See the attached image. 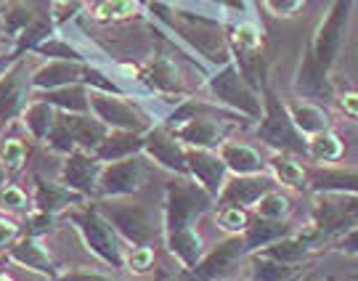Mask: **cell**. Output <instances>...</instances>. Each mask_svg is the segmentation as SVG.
Masks as SVG:
<instances>
[{"mask_svg":"<svg viewBox=\"0 0 358 281\" xmlns=\"http://www.w3.org/2000/svg\"><path fill=\"white\" fill-rule=\"evenodd\" d=\"M136 80L141 82V88L146 93L162 96V99H183V80H180L178 66L165 53H154L138 69Z\"/></svg>","mask_w":358,"mask_h":281,"instance_id":"obj_15","label":"cell"},{"mask_svg":"<svg viewBox=\"0 0 358 281\" xmlns=\"http://www.w3.org/2000/svg\"><path fill=\"white\" fill-rule=\"evenodd\" d=\"M56 117H59V109L48 103L45 99H32V101L24 106V112H22V122H24V128L29 130V136L40 143H45L48 138V133L51 128L56 125Z\"/></svg>","mask_w":358,"mask_h":281,"instance_id":"obj_31","label":"cell"},{"mask_svg":"<svg viewBox=\"0 0 358 281\" xmlns=\"http://www.w3.org/2000/svg\"><path fill=\"white\" fill-rule=\"evenodd\" d=\"M334 252H340V255H348V257H358V226L353 229H348L345 233H340L332 244Z\"/></svg>","mask_w":358,"mask_h":281,"instance_id":"obj_42","label":"cell"},{"mask_svg":"<svg viewBox=\"0 0 358 281\" xmlns=\"http://www.w3.org/2000/svg\"><path fill=\"white\" fill-rule=\"evenodd\" d=\"M27 157H29V149H27V143L22 138L0 140V162H3L8 175L19 173V170L27 165Z\"/></svg>","mask_w":358,"mask_h":281,"instance_id":"obj_37","label":"cell"},{"mask_svg":"<svg viewBox=\"0 0 358 281\" xmlns=\"http://www.w3.org/2000/svg\"><path fill=\"white\" fill-rule=\"evenodd\" d=\"M247 244H244L242 233H231L229 239L215 244L210 252L202 255V260L189 271L194 279H231L236 273H244V263H247Z\"/></svg>","mask_w":358,"mask_h":281,"instance_id":"obj_10","label":"cell"},{"mask_svg":"<svg viewBox=\"0 0 358 281\" xmlns=\"http://www.w3.org/2000/svg\"><path fill=\"white\" fill-rule=\"evenodd\" d=\"M19 239V223H13L11 217H0V250L6 252V247Z\"/></svg>","mask_w":358,"mask_h":281,"instance_id":"obj_43","label":"cell"},{"mask_svg":"<svg viewBox=\"0 0 358 281\" xmlns=\"http://www.w3.org/2000/svg\"><path fill=\"white\" fill-rule=\"evenodd\" d=\"M294 226L289 220H273V217H263V215H255L250 220V226L244 229V244H247V250L250 252H257V250H263V247H268L273 244L276 239H282L287 233H292Z\"/></svg>","mask_w":358,"mask_h":281,"instance_id":"obj_24","label":"cell"},{"mask_svg":"<svg viewBox=\"0 0 358 281\" xmlns=\"http://www.w3.org/2000/svg\"><path fill=\"white\" fill-rule=\"evenodd\" d=\"M186 162H189V175L213 196L220 194L223 183L231 175L217 149H189L186 146Z\"/></svg>","mask_w":358,"mask_h":281,"instance_id":"obj_16","label":"cell"},{"mask_svg":"<svg viewBox=\"0 0 358 281\" xmlns=\"http://www.w3.org/2000/svg\"><path fill=\"white\" fill-rule=\"evenodd\" d=\"M40 99L53 103L59 112H90V88L85 82H69L62 88L40 90Z\"/></svg>","mask_w":358,"mask_h":281,"instance_id":"obj_28","label":"cell"},{"mask_svg":"<svg viewBox=\"0 0 358 281\" xmlns=\"http://www.w3.org/2000/svg\"><path fill=\"white\" fill-rule=\"evenodd\" d=\"M69 117V125H72V133H75V143L77 149H85V152H96L101 146V140L106 138L109 128L103 125L99 117L93 112H66Z\"/></svg>","mask_w":358,"mask_h":281,"instance_id":"obj_30","label":"cell"},{"mask_svg":"<svg viewBox=\"0 0 358 281\" xmlns=\"http://www.w3.org/2000/svg\"><path fill=\"white\" fill-rule=\"evenodd\" d=\"M306 157L316 165H334V162H340L345 157V143L332 128L321 130L316 136H308Z\"/></svg>","mask_w":358,"mask_h":281,"instance_id":"obj_32","label":"cell"},{"mask_svg":"<svg viewBox=\"0 0 358 281\" xmlns=\"http://www.w3.org/2000/svg\"><path fill=\"white\" fill-rule=\"evenodd\" d=\"M0 279H6V276H3V268H0Z\"/></svg>","mask_w":358,"mask_h":281,"instance_id":"obj_50","label":"cell"},{"mask_svg":"<svg viewBox=\"0 0 358 281\" xmlns=\"http://www.w3.org/2000/svg\"><path fill=\"white\" fill-rule=\"evenodd\" d=\"M0 128H3V125H0ZM6 175H8V173H6V167H3V162H0V186L6 183Z\"/></svg>","mask_w":358,"mask_h":281,"instance_id":"obj_47","label":"cell"},{"mask_svg":"<svg viewBox=\"0 0 358 281\" xmlns=\"http://www.w3.org/2000/svg\"><path fill=\"white\" fill-rule=\"evenodd\" d=\"M244 276L255 281H292L303 276V266H287L263 252H250L244 263Z\"/></svg>","mask_w":358,"mask_h":281,"instance_id":"obj_23","label":"cell"},{"mask_svg":"<svg viewBox=\"0 0 358 281\" xmlns=\"http://www.w3.org/2000/svg\"><path fill=\"white\" fill-rule=\"evenodd\" d=\"M154 263H157L154 247H130V252H125V268L130 273H149Z\"/></svg>","mask_w":358,"mask_h":281,"instance_id":"obj_39","label":"cell"},{"mask_svg":"<svg viewBox=\"0 0 358 281\" xmlns=\"http://www.w3.org/2000/svg\"><path fill=\"white\" fill-rule=\"evenodd\" d=\"M308 192H348L358 194V167H334L316 165L308 170Z\"/></svg>","mask_w":358,"mask_h":281,"instance_id":"obj_20","label":"cell"},{"mask_svg":"<svg viewBox=\"0 0 358 281\" xmlns=\"http://www.w3.org/2000/svg\"><path fill=\"white\" fill-rule=\"evenodd\" d=\"M257 252L273 257V260H279V263H287V266H306L308 260L316 255L319 250H316L313 244H308L297 231H292V233H287V236H282V239H276L273 244L263 247V250H257Z\"/></svg>","mask_w":358,"mask_h":281,"instance_id":"obj_25","label":"cell"},{"mask_svg":"<svg viewBox=\"0 0 358 281\" xmlns=\"http://www.w3.org/2000/svg\"><path fill=\"white\" fill-rule=\"evenodd\" d=\"M45 143H48V149L56 154H69L77 149L75 143V133H72V125H69V117H66V112H59V117H56V125L51 128V133H48V138H45Z\"/></svg>","mask_w":358,"mask_h":281,"instance_id":"obj_35","label":"cell"},{"mask_svg":"<svg viewBox=\"0 0 358 281\" xmlns=\"http://www.w3.org/2000/svg\"><path fill=\"white\" fill-rule=\"evenodd\" d=\"M205 90L210 96V101L242 115L244 120L257 122L263 117V96H260V90L242 75V69L236 66L234 59L229 64L217 66V72L207 77Z\"/></svg>","mask_w":358,"mask_h":281,"instance_id":"obj_5","label":"cell"},{"mask_svg":"<svg viewBox=\"0 0 358 281\" xmlns=\"http://www.w3.org/2000/svg\"><path fill=\"white\" fill-rule=\"evenodd\" d=\"M266 11L273 16H282V19H292L297 16V11L306 6V0H263Z\"/></svg>","mask_w":358,"mask_h":281,"instance_id":"obj_41","label":"cell"},{"mask_svg":"<svg viewBox=\"0 0 358 281\" xmlns=\"http://www.w3.org/2000/svg\"><path fill=\"white\" fill-rule=\"evenodd\" d=\"M101 165L103 162L93 152L75 149V152L64 154L59 180H62L64 186H69L72 192L83 194L85 199H96V196H99V175H101Z\"/></svg>","mask_w":358,"mask_h":281,"instance_id":"obj_13","label":"cell"},{"mask_svg":"<svg viewBox=\"0 0 358 281\" xmlns=\"http://www.w3.org/2000/svg\"><path fill=\"white\" fill-rule=\"evenodd\" d=\"M90 112L109 130H136L146 133L154 125V117L141 103H133L125 93H106L90 88Z\"/></svg>","mask_w":358,"mask_h":281,"instance_id":"obj_8","label":"cell"},{"mask_svg":"<svg viewBox=\"0 0 358 281\" xmlns=\"http://www.w3.org/2000/svg\"><path fill=\"white\" fill-rule=\"evenodd\" d=\"M289 115H292L294 125L303 130L306 136H316L321 130L332 128V115L321 106V103L310 101V99H294L287 103Z\"/></svg>","mask_w":358,"mask_h":281,"instance_id":"obj_27","label":"cell"},{"mask_svg":"<svg viewBox=\"0 0 358 281\" xmlns=\"http://www.w3.org/2000/svg\"><path fill=\"white\" fill-rule=\"evenodd\" d=\"M32 53H38V56H45V59H69V62H90V56L80 45L75 43H69L66 38L62 35H56L53 32L51 38H45L40 43L38 48Z\"/></svg>","mask_w":358,"mask_h":281,"instance_id":"obj_33","label":"cell"},{"mask_svg":"<svg viewBox=\"0 0 358 281\" xmlns=\"http://www.w3.org/2000/svg\"><path fill=\"white\" fill-rule=\"evenodd\" d=\"M143 140H146V136L136 133V130H109L106 138L101 140V146L93 154L101 162H115V159H125V157H133V154H141Z\"/></svg>","mask_w":358,"mask_h":281,"instance_id":"obj_26","label":"cell"},{"mask_svg":"<svg viewBox=\"0 0 358 281\" xmlns=\"http://www.w3.org/2000/svg\"><path fill=\"white\" fill-rule=\"evenodd\" d=\"M250 210L247 207H236V205H223L217 207L215 212V223L217 229H223L226 233H244V229L250 226Z\"/></svg>","mask_w":358,"mask_h":281,"instance_id":"obj_36","label":"cell"},{"mask_svg":"<svg viewBox=\"0 0 358 281\" xmlns=\"http://www.w3.org/2000/svg\"><path fill=\"white\" fill-rule=\"evenodd\" d=\"M279 183H276V178L271 175L268 170L266 173H252V175H234L231 173L229 180L223 183L220 194L215 196V207L236 205L247 207V210H255V205L263 199V194H268Z\"/></svg>","mask_w":358,"mask_h":281,"instance_id":"obj_14","label":"cell"},{"mask_svg":"<svg viewBox=\"0 0 358 281\" xmlns=\"http://www.w3.org/2000/svg\"><path fill=\"white\" fill-rule=\"evenodd\" d=\"M6 255H8L11 263H16V266H22V268H27V271H35V273L48 276V279H62L59 266L53 263V257L48 255V250L43 247L40 236L27 233L22 239H16L13 244L6 247Z\"/></svg>","mask_w":358,"mask_h":281,"instance_id":"obj_17","label":"cell"},{"mask_svg":"<svg viewBox=\"0 0 358 281\" xmlns=\"http://www.w3.org/2000/svg\"><path fill=\"white\" fill-rule=\"evenodd\" d=\"M215 205V196L205 192L192 175H178L165 183V202H162V239L167 252L178 260L180 268L192 271L202 255L205 244L196 233V220Z\"/></svg>","mask_w":358,"mask_h":281,"instance_id":"obj_2","label":"cell"},{"mask_svg":"<svg viewBox=\"0 0 358 281\" xmlns=\"http://www.w3.org/2000/svg\"><path fill=\"white\" fill-rule=\"evenodd\" d=\"M146 175H149V157L143 152L125 159H115V162H103L96 199H122L141 192Z\"/></svg>","mask_w":358,"mask_h":281,"instance_id":"obj_9","label":"cell"},{"mask_svg":"<svg viewBox=\"0 0 358 281\" xmlns=\"http://www.w3.org/2000/svg\"><path fill=\"white\" fill-rule=\"evenodd\" d=\"M101 212L117 229L120 239L130 247H154V242L162 236V223H157L149 207L143 205H122L117 199H96Z\"/></svg>","mask_w":358,"mask_h":281,"instance_id":"obj_7","label":"cell"},{"mask_svg":"<svg viewBox=\"0 0 358 281\" xmlns=\"http://www.w3.org/2000/svg\"><path fill=\"white\" fill-rule=\"evenodd\" d=\"M353 3L356 0H332L319 19V24L313 27L292 82V88L300 96L306 99L332 96V69L340 62V53L345 45Z\"/></svg>","mask_w":358,"mask_h":281,"instance_id":"obj_1","label":"cell"},{"mask_svg":"<svg viewBox=\"0 0 358 281\" xmlns=\"http://www.w3.org/2000/svg\"><path fill=\"white\" fill-rule=\"evenodd\" d=\"M263 96V117L257 120L255 136L273 152H287L294 157H306L308 152V136L294 125L292 115L287 103L266 85L260 90Z\"/></svg>","mask_w":358,"mask_h":281,"instance_id":"obj_6","label":"cell"},{"mask_svg":"<svg viewBox=\"0 0 358 281\" xmlns=\"http://www.w3.org/2000/svg\"><path fill=\"white\" fill-rule=\"evenodd\" d=\"M3 45H6L8 51H11V48H13V45H11V40H8V35H6V27H3V16H0V48H3Z\"/></svg>","mask_w":358,"mask_h":281,"instance_id":"obj_46","label":"cell"},{"mask_svg":"<svg viewBox=\"0 0 358 281\" xmlns=\"http://www.w3.org/2000/svg\"><path fill=\"white\" fill-rule=\"evenodd\" d=\"M217 154L223 157V162L234 175H252V173H266L268 170V159H263L257 149L242 140H223L217 146Z\"/></svg>","mask_w":358,"mask_h":281,"instance_id":"obj_22","label":"cell"},{"mask_svg":"<svg viewBox=\"0 0 358 281\" xmlns=\"http://www.w3.org/2000/svg\"><path fill=\"white\" fill-rule=\"evenodd\" d=\"M255 215L273 217V220H289V215H292V202H289V196L279 192V186H276V189H271L268 194H263V199L255 205Z\"/></svg>","mask_w":358,"mask_h":281,"instance_id":"obj_34","label":"cell"},{"mask_svg":"<svg viewBox=\"0 0 358 281\" xmlns=\"http://www.w3.org/2000/svg\"><path fill=\"white\" fill-rule=\"evenodd\" d=\"M340 109H343L348 117L358 120V90H345V93L340 96Z\"/></svg>","mask_w":358,"mask_h":281,"instance_id":"obj_44","label":"cell"},{"mask_svg":"<svg viewBox=\"0 0 358 281\" xmlns=\"http://www.w3.org/2000/svg\"><path fill=\"white\" fill-rule=\"evenodd\" d=\"M32 93V72L24 56L13 59L11 64L0 72V125H8L11 120L22 117Z\"/></svg>","mask_w":358,"mask_h":281,"instance_id":"obj_11","label":"cell"},{"mask_svg":"<svg viewBox=\"0 0 358 281\" xmlns=\"http://www.w3.org/2000/svg\"><path fill=\"white\" fill-rule=\"evenodd\" d=\"M8 3H11V0H0V16L6 13V8H8Z\"/></svg>","mask_w":358,"mask_h":281,"instance_id":"obj_48","label":"cell"},{"mask_svg":"<svg viewBox=\"0 0 358 281\" xmlns=\"http://www.w3.org/2000/svg\"><path fill=\"white\" fill-rule=\"evenodd\" d=\"M143 154L149 157V162L165 167L176 175H189V162H186V146L180 143V138L167 128V125H152L143 133Z\"/></svg>","mask_w":358,"mask_h":281,"instance_id":"obj_12","label":"cell"},{"mask_svg":"<svg viewBox=\"0 0 358 281\" xmlns=\"http://www.w3.org/2000/svg\"><path fill=\"white\" fill-rule=\"evenodd\" d=\"M353 226H358V194L321 192L313 194L310 223L297 233L308 244L321 250V247H329L340 233H345Z\"/></svg>","mask_w":358,"mask_h":281,"instance_id":"obj_4","label":"cell"},{"mask_svg":"<svg viewBox=\"0 0 358 281\" xmlns=\"http://www.w3.org/2000/svg\"><path fill=\"white\" fill-rule=\"evenodd\" d=\"M56 217L59 215L43 212V210L29 212V215H27V233H32V236H43V233H48V231L53 229V223H56Z\"/></svg>","mask_w":358,"mask_h":281,"instance_id":"obj_40","label":"cell"},{"mask_svg":"<svg viewBox=\"0 0 358 281\" xmlns=\"http://www.w3.org/2000/svg\"><path fill=\"white\" fill-rule=\"evenodd\" d=\"M143 0H88L83 13L96 24H125L141 16Z\"/></svg>","mask_w":358,"mask_h":281,"instance_id":"obj_21","label":"cell"},{"mask_svg":"<svg viewBox=\"0 0 358 281\" xmlns=\"http://www.w3.org/2000/svg\"><path fill=\"white\" fill-rule=\"evenodd\" d=\"M268 173L284 189H294V192L308 189V170L297 162L294 154L273 152V157L268 159Z\"/></svg>","mask_w":358,"mask_h":281,"instance_id":"obj_29","label":"cell"},{"mask_svg":"<svg viewBox=\"0 0 358 281\" xmlns=\"http://www.w3.org/2000/svg\"><path fill=\"white\" fill-rule=\"evenodd\" d=\"M53 3H88V0H53Z\"/></svg>","mask_w":358,"mask_h":281,"instance_id":"obj_49","label":"cell"},{"mask_svg":"<svg viewBox=\"0 0 358 281\" xmlns=\"http://www.w3.org/2000/svg\"><path fill=\"white\" fill-rule=\"evenodd\" d=\"M83 199H85L83 194L72 192L62 180H48V178L35 175V194H32L35 210L51 212V215H64L69 207H75L77 202H83Z\"/></svg>","mask_w":358,"mask_h":281,"instance_id":"obj_18","label":"cell"},{"mask_svg":"<svg viewBox=\"0 0 358 281\" xmlns=\"http://www.w3.org/2000/svg\"><path fill=\"white\" fill-rule=\"evenodd\" d=\"M27 207H29V196L22 186H16V183H3L0 186V210L3 212H24Z\"/></svg>","mask_w":358,"mask_h":281,"instance_id":"obj_38","label":"cell"},{"mask_svg":"<svg viewBox=\"0 0 358 281\" xmlns=\"http://www.w3.org/2000/svg\"><path fill=\"white\" fill-rule=\"evenodd\" d=\"M64 217L72 223V229L80 233V239L85 244L90 255L101 260L109 268H125V247L112 220L103 215L96 199H83L75 207H69Z\"/></svg>","mask_w":358,"mask_h":281,"instance_id":"obj_3","label":"cell"},{"mask_svg":"<svg viewBox=\"0 0 358 281\" xmlns=\"http://www.w3.org/2000/svg\"><path fill=\"white\" fill-rule=\"evenodd\" d=\"M64 279H109V273H101V271H90V268H80V271H69V273H62Z\"/></svg>","mask_w":358,"mask_h":281,"instance_id":"obj_45","label":"cell"},{"mask_svg":"<svg viewBox=\"0 0 358 281\" xmlns=\"http://www.w3.org/2000/svg\"><path fill=\"white\" fill-rule=\"evenodd\" d=\"M85 62H69V59H48L43 66L32 72V90H51L62 88L69 82H83Z\"/></svg>","mask_w":358,"mask_h":281,"instance_id":"obj_19","label":"cell"}]
</instances>
